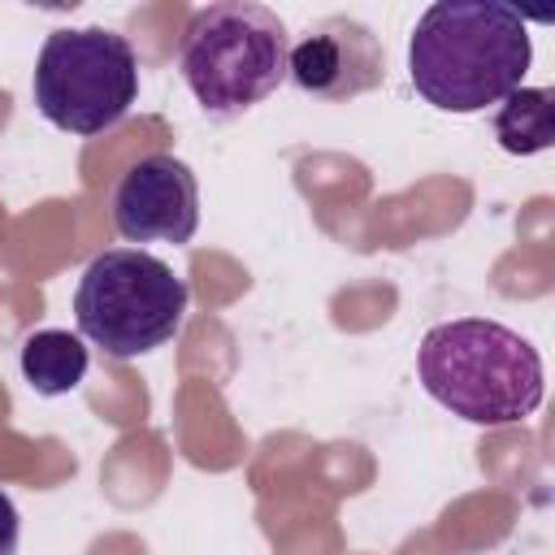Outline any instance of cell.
I'll use <instances>...</instances> for the list:
<instances>
[{
  "mask_svg": "<svg viewBox=\"0 0 555 555\" xmlns=\"http://www.w3.org/2000/svg\"><path fill=\"white\" fill-rule=\"evenodd\" d=\"M494 139L512 156H533L555 143V91L516 87L494 113Z\"/></svg>",
  "mask_w": 555,
  "mask_h": 555,
  "instance_id": "9c48e42d",
  "label": "cell"
},
{
  "mask_svg": "<svg viewBox=\"0 0 555 555\" xmlns=\"http://www.w3.org/2000/svg\"><path fill=\"white\" fill-rule=\"evenodd\" d=\"M13 551H17V507L0 490V555H13Z\"/></svg>",
  "mask_w": 555,
  "mask_h": 555,
  "instance_id": "30bf717a",
  "label": "cell"
},
{
  "mask_svg": "<svg viewBox=\"0 0 555 555\" xmlns=\"http://www.w3.org/2000/svg\"><path fill=\"white\" fill-rule=\"evenodd\" d=\"M186 317V282L152 251H100L74 291V321L87 343L113 360H134L165 347Z\"/></svg>",
  "mask_w": 555,
  "mask_h": 555,
  "instance_id": "277c9868",
  "label": "cell"
},
{
  "mask_svg": "<svg viewBox=\"0 0 555 555\" xmlns=\"http://www.w3.org/2000/svg\"><path fill=\"white\" fill-rule=\"evenodd\" d=\"M421 386L468 425H520L542 403L538 347L490 317L442 321L416 351Z\"/></svg>",
  "mask_w": 555,
  "mask_h": 555,
  "instance_id": "7a4b0ae2",
  "label": "cell"
},
{
  "mask_svg": "<svg viewBox=\"0 0 555 555\" xmlns=\"http://www.w3.org/2000/svg\"><path fill=\"white\" fill-rule=\"evenodd\" d=\"M35 108L65 134H104L139 100V56L104 26L52 30L35 61Z\"/></svg>",
  "mask_w": 555,
  "mask_h": 555,
  "instance_id": "5b68a950",
  "label": "cell"
},
{
  "mask_svg": "<svg viewBox=\"0 0 555 555\" xmlns=\"http://www.w3.org/2000/svg\"><path fill=\"white\" fill-rule=\"evenodd\" d=\"M533 61L529 22L499 0H438L408 39V78L438 113L503 104Z\"/></svg>",
  "mask_w": 555,
  "mask_h": 555,
  "instance_id": "6da1fadb",
  "label": "cell"
},
{
  "mask_svg": "<svg viewBox=\"0 0 555 555\" xmlns=\"http://www.w3.org/2000/svg\"><path fill=\"white\" fill-rule=\"evenodd\" d=\"M286 78L317 100H356L386 78V52L356 17H321L286 56Z\"/></svg>",
  "mask_w": 555,
  "mask_h": 555,
  "instance_id": "52a82bcc",
  "label": "cell"
},
{
  "mask_svg": "<svg viewBox=\"0 0 555 555\" xmlns=\"http://www.w3.org/2000/svg\"><path fill=\"white\" fill-rule=\"evenodd\" d=\"M113 230L126 243H191L199 230V182L169 152L139 156L113 186Z\"/></svg>",
  "mask_w": 555,
  "mask_h": 555,
  "instance_id": "8992f818",
  "label": "cell"
},
{
  "mask_svg": "<svg viewBox=\"0 0 555 555\" xmlns=\"http://www.w3.org/2000/svg\"><path fill=\"white\" fill-rule=\"evenodd\" d=\"M22 377L35 395H69L87 377V343L69 330H35L22 343Z\"/></svg>",
  "mask_w": 555,
  "mask_h": 555,
  "instance_id": "ba28073f",
  "label": "cell"
},
{
  "mask_svg": "<svg viewBox=\"0 0 555 555\" xmlns=\"http://www.w3.org/2000/svg\"><path fill=\"white\" fill-rule=\"evenodd\" d=\"M291 39L273 9L251 0L208 4L182 39V78L204 113L238 117L286 82Z\"/></svg>",
  "mask_w": 555,
  "mask_h": 555,
  "instance_id": "3957f363",
  "label": "cell"
}]
</instances>
